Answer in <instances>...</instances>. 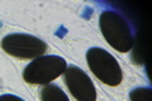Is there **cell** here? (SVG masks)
I'll use <instances>...</instances> for the list:
<instances>
[{
    "label": "cell",
    "instance_id": "3",
    "mask_svg": "<svg viewBox=\"0 0 152 101\" xmlns=\"http://www.w3.org/2000/svg\"><path fill=\"white\" fill-rule=\"evenodd\" d=\"M86 62L90 71L108 86H118L123 81V72L117 60L103 48H90L86 52Z\"/></svg>",
    "mask_w": 152,
    "mask_h": 101
},
{
    "label": "cell",
    "instance_id": "1",
    "mask_svg": "<svg viewBox=\"0 0 152 101\" xmlns=\"http://www.w3.org/2000/svg\"><path fill=\"white\" fill-rule=\"evenodd\" d=\"M99 27L108 44L121 53H127L134 44V38L129 24L121 14L105 10L100 14Z\"/></svg>",
    "mask_w": 152,
    "mask_h": 101
},
{
    "label": "cell",
    "instance_id": "7",
    "mask_svg": "<svg viewBox=\"0 0 152 101\" xmlns=\"http://www.w3.org/2000/svg\"><path fill=\"white\" fill-rule=\"evenodd\" d=\"M131 101H152V90L150 87H137L129 92Z\"/></svg>",
    "mask_w": 152,
    "mask_h": 101
},
{
    "label": "cell",
    "instance_id": "8",
    "mask_svg": "<svg viewBox=\"0 0 152 101\" xmlns=\"http://www.w3.org/2000/svg\"><path fill=\"white\" fill-rule=\"evenodd\" d=\"M0 101H26L22 97H19L17 95H12V94H5L0 96Z\"/></svg>",
    "mask_w": 152,
    "mask_h": 101
},
{
    "label": "cell",
    "instance_id": "2",
    "mask_svg": "<svg viewBox=\"0 0 152 101\" xmlns=\"http://www.w3.org/2000/svg\"><path fill=\"white\" fill-rule=\"evenodd\" d=\"M67 68L66 61L60 56H41L32 61L23 71V78L31 85L51 84Z\"/></svg>",
    "mask_w": 152,
    "mask_h": 101
},
{
    "label": "cell",
    "instance_id": "5",
    "mask_svg": "<svg viewBox=\"0 0 152 101\" xmlns=\"http://www.w3.org/2000/svg\"><path fill=\"white\" fill-rule=\"evenodd\" d=\"M65 73V84L67 86L71 95L77 101H95L96 100V89L80 67L71 65L69 66Z\"/></svg>",
    "mask_w": 152,
    "mask_h": 101
},
{
    "label": "cell",
    "instance_id": "4",
    "mask_svg": "<svg viewBox=\"0 0 152 101\" xmlns=\"http://www.w3.org/2000/svg\"><path fill=\"white\" fill-rule=\"evenodd\" d=\"M1 48L5 53L22 60H33L43 56L47 51L45 41L26 33H13L3 38Z\"/></svg>",
    "mask_w": 152,
    "mask_h": 101
},
{
    "label": "cell",
    "instance_id": "6",
    "mask_svg": "<svg viewBox=\"0 0 152 101\" xmlns=\"http://www.w3.org/2000/svg\"><path fill=\"white\" fill-rule=\"evenodd\" d=\"M41 101H70L64 90L56 84H47L39 90Z\"/></svg>",
    "mask_w": 152,
    "mask_h": 101
}]
</instances>
